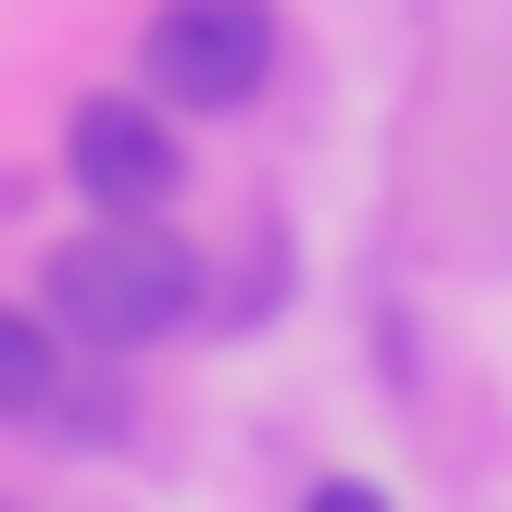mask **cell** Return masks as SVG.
<instances>
[{"instance_id":"6da1fadb","label":"cell","mask_w":512,"mask_h":512,"mask_svg":"<svg viewBox=\"0 0 512 512\" xmlns=\"http://www.w3.org/2000/svg\"><path fill=\"white\" fill-rule=\"evenodd\" d=\"M38 313L75 350H150V338H175L200 313V250L163 238L150 213H100L88 238H63L38 263Z\"/></svg>"},{"instance_id":"277c9868","label":"cell","mask_w":512,"mask_h":512,"mask_svg":"<svg viewBox=\"0 0 512 512\" xmlns=\"http://www.w3.org/2000/svg\"><path fill=\"white\" fill-rule=\"evenodd\" d=\"M50 400H63V325L0 300V425H38Z\"/></svg>"},{"instance_id":"5b68a950","label":"cell","mask_w":512,"mask_h":512,"mask_svg":"<svg viewBox=\"0 0 512 512\" xmlns=\"http://www.w3.org/2000/svg\"><path fill=\"white\" fill-rule=\"evenodd\" d=\"M300 512H388V488H375V475H313Z\"/></svg>"},{"instance_id":"3957f363","label":"cell","mask_w":512,"mask_h":512,"mask_svg":"<svg viewBox=\"0 0 512 512\" xmlns=\"http://www.w3.org/2000/svg\"><path fill=\"white\" fill-rule=\"evenodd\" d=\"M63 175H75L88 213H163V200L188 188V138H175V113L150 88L138 100L100 88V100H75V125H63Z\"/></svg>"},{"instance_id":"7a4b0ae2","label":"cell","mask_w":512,"mask_h":512,"mask_svg":"<svg viewBox=\"0 0 512 512\" xmlns=\"http://www.w3.org/2000/svg\"><path fill=\"white\" fill-rule=\"evenodd\" d=\"M138 75L163 113H238L275 75V0H150Z\"/></svg>"}]
</instances>
